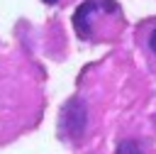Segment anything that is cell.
I'll return each mask as SVG.
<instances>
[{
  "label": "cell",
  "instance_id": "1",
  "mask_svg": "<svg viewBox=\"0 0 156 154\" xmlns=\"http://www.w3.org/2000/svg\"><path fill=\"white\" fill-rule=\"evenodd\" d=\"M127 27L117 0H85L73 12V32L85 44H112Z\"/></svg>",
  "mask_w": 156,
  "mask_h": 154
},
{
  "label": "cell",
  "instance_id": "2",
  "mask_svg": "<svg viewBox=\"0 0 156 154\" xmlns=\"http://www.w3.org/2000/svg\"><path fill=\"white\" fill-rule=\"evenodd\" d=\"M98 127V112L95 100L90 93L80 90L76 93L58 115V137L68 147H83Z\"/></svg>",
  "mask_w": 156,
  "mask_h": 154
},
{
  "label": "cell",
  "instance_id": "3",
  "mask_svg": "<svg viewBox=\"0 0 156 154\" xmlns=\"http://www.w3.org/2000/svg\"><path fill=\"white\" fill-rule=\"evenodd\" d=\"M134 42H136L144 66L149 68L151 76H156V17H146L136 24Z\"/></svg>",
  "mask_w": 156,
  "mask_h": 154
},
{
  "label": "cell",
  "instance_id": "4",
  "mask_svg": "<svg viewBox=\"0 0 156 154\" xmlns=\"http://www.w3.org/2000/svg\"><path fill=\"white\" fill-rule=\"evenodd\" d=\"M115 154H146V144L141 139H134V137H127L117 144Z\"/></svg>",
  "mask_w": 156,
  "mask_h": 154
},
{
  "label": "cell",
  "instance_id": "5",
  "mask_svg": "<svg viewBox=\"0 0 156 154\" xmlns=\"http://www.w3.org/2000/svg\"><path fill=\"white\" fill-rule=\"evenodd\" d=\"M46 7H68V5H73V2H78V0H41Z\"/></svg>",
  "mask_w": 156,
  "mask_h": 154
}]
</instances>
